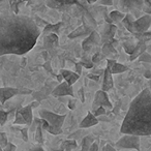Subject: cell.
Here are the masks:
<instances>
[{"label": "cell", "mask_w": 151, "mask_h": 151, "mask_svg": "<svg viewBox=\"0 0 151 151\" xmlns=\"http://www.w3.org/2000/svg\"><path fill=\"white\" fill-rule=\"evenodd\" d=\"M40 35V27L32 18L13 13L0 15V56L26 54Z\"/></svg>", "instance_id": "obj_1"}, {"label": "cell", "mask_w": 151, "mask_h": 151, "mask_svg": "<svg viewBox=\"0 0 151 151\" xmlns=\"http://www.w3.org/2000/svg\"><path fill=\"white\" fill-rule=\"evenodd\" d=\"M123 134L151 136V91L145 88L132 101L120 127Z\"/></svg>", "instance_id": "obj_2"}, {"label": "cell", "mask_w": 151, "mask_h": 151, "mask_svg": "<svg viewBox=\"0 0 151 151\" xmlns=\"http://www.w3.org/2000/svg\"><path fill=\"white\" fill-rule=\"evenodd\" d=\"M38 115H40V119L45 120L50 126L58 128V129H62L63 122L65 120V115H59V114L45 109H40L38 111Z\"/></svg>", "instance_id": "obj_3"}, {"label": "cell", "mask_w": 151, "mask_h": 151, "mask_svg": "<svg viewBox=\"0 0 151 151\" xmlns=\"http://www.w3.org/2000/svg\"><path fill=\"white\" fill-rule=\"evenodd\" d=\"M116 148L118 149H134L140 150V137L132 134H123L116 143Z\"/></svg>", "instance_id": "obj_4"}, {"label": "cell", "mask_w": 151, "mask_h": 151, "mask_svg": "<svg viewBox=\"0 0 151 151\" xmlns=\"http://www.w3.org/2000/svg\"><path fill=\"white\" fill-rule=\"evenodd\" d=\"M32 106L28 105L24 108H21L16 113V119L14 121L15 124H26L31 125L33 122V115H32Z\"/></svg>", "instance_id": "obj_5"}, {"label": "cell", "mask_w": 151, "mask_h": 151, "mask_svg": "<svg viewBox=\"0 0 151 151\" xmlns=\"http://www.w3.org/2000/svg\"><path fill=\"white\" fill-rule=\"evenodd\" d=\"M99 108H108V109H112L113 108V105L110 101L109 96H108L107 92L103 90H99L95 93L94 96V101H93L92 104V113L94 111H96Z\"/></svg>", "instance_id": "obj_6"}, {"label": "cell", "mask_w": 151, "mask_h": 151, "mask_svg": "<svg viewBox=\"0 0 151 151\" xmlns=\"http://www.w3.org/2000/svg\"><path fill=\"white\" fill-rule=\"evenodd\" d=\"M134 31L136 34H141L147 32L149 29V27L151 26V16L150 15H143L141 16L139 19H136L134 23ZM134 34V35H136Z\"/></svg>", "instance_id": "obj_7"}, {"label": "cell", "mask_w": 151, "mask_h": 151, "mask_svg": "<svg viewBox=\"0 0 151 151\" xmlns=\"http://www.w3.org/2000/svg\"><path fill=\"white\" fill-rule=\"evenodd\" d=\"M101 42V37L99 34V32L92 31L90 33V35L87 38H85L84 42H82V48H83V50H84V52L87 53L94 46H97Z\"/></svg>", "instance_id": "obj_8"}, {"label": "cell", "mask_w": 151, "mask_h": 151, "mask_svg": "<svg viewBox=\"0 0 151 151\" xmlns=\"http://www.w3.org/2000/svg\"><path fill=\"white\" fill-rule=\"evenodd\" d=\"M53 96L55 97H61V96H73V86H69L66 82H61L56 88L53 90L52 92Z\"/></svg>", "instance_id": "obj_9"}, {"label": "cell", "mask_w": 151, "mask_h": 151, "mask_svg": "<svg viewBox=\"0 0 151 151\" xmlns=\"http://www.w3.org/2000/svg\"><path fill=\"white\" fill-rule=\"evenodd\" d=\"M19 93V90L14 87H1L0 88V104L4 105L9 99Z\"/></svg>", "instance_id": "obj_10"}, {"label": "cell", "mask_w": 151, "mask_h": 151, "mask_svg": "<svg viewBox=\"0 0 151 151\" xmlns=\"http://www.w3.org/2000/svg\"><path fill=\"white\" fill-rule=\"evenodd\" d=\"M107 67L110 69L112 75H117V73H122L128 70V67L125 66L124 64L118 63L117 61L113 59H107Z\"/></svg>", "instance_id": "obj_11"}, {"label": "cell", "mask_w": 151, "mask_h": 151, "mask_svg": "<svg viewBox=\"0 0 151 151\" xmlns=\"http://www.w3.org/2000/svg\"><path fill=\"white\" fill-rule=\"evenodd\" d=\"M116 30H117V28H116L115 25H113V24H107L105 29H104V33L103 36H101V42H104L105 44L110 42V40H113Z\"/></svg>", "instance_id": "obj_12"}, {"label": "cell", "mask_w": 151, "mask_h": 151, "mask_svg": "<svg viewBox=\"0 0 151 151\" xmlns=\"http://www.w3.org/2000/svg\"><path fill=\"white\" fill-rule=\"evenodd\" d=\"M60 75L62 76V78L64 79V81L69 85V86H73L77 81L79 80V75L78 73H73L68 69H62L60 71Z\"/></svg>", "instance_id": "obj_13"}, {"label": "cell", "mask_w": 151, "mask_h": 151, "mask_svg": "<svg viewBox=\"0 0 151 151\" xmlns=\"http://www.w3.org/2000/svg\"><path fill=\"white\" fill-rule=\"evenodd\" d=\"M113 78H112V73L110 71V69L106 68L104 70V81H103V85H101V90L107 92L110 89L113 88Z\"/></svg>", "instance_id": "obj_14"}, {"label": "cell", "mask_w": 151, "mask_h": 151, "mask_svg": "<svg viewBox=\"0 0 151 151\" xmlns=\"http://www.w3.org/2000/svg\"><path fill=\"white\" fill-rule=\"evenodd\" d=\"M97 123H99V119L93 115L92 112H89V113L86 115V117L81 121L80 127L81 128H89V127H92V126L96 125Z\"/></svg>", "instance_id": "obj_15"}, {"label": "cell", "mask_w": 151, "mask_h": 151, "mask_svg": "<svg viewBox=\"0 0 151 151\" xmlns=\"http://www.w3.org/2000/svg\"><path fill=\"white\" fill-rule=\"evenodd\" d=\"M134 21H136V19H134V17L132 15V14H127V15H125V18H124L123 21H122L124 27H125L126 29L130 32V33L134 34V35L136 34V31H134Z\"/></svg>", "instance_id": "obj_16"}, {"label": "cell", "mask_w": 151, "mask_h": 151, "mask_svg": "<svg viewBox=\"0 0 151 151\" xmlns=\"http://www.w3.org/2000/svg\"><path fill=\"white\" fill-rule=\"evenodd\" d=\"M147 50V46L145 42H138V44L136 45V48L134 50V53L130 55V60H134L136 58H139L143 53H145Z\"/></svg>", "instance_id": "obj_17"}, {"label": "cell", "mask_w": 151, "mask_h": 151, "mask_svg": "<svg viewBox=\"0 0 151 151\" xmlns=\"http://www.w3.org/2000/svg\"><path fill=\"white\" fill-rule=\"evenodd\" d=\"M61 26H62V23H61V22H59V23H57V24H48V25L44 28V30H42V33H44L45 35L56 34L57 32L60 30Z\"/></svg>", "instance_id": "obj_18"}, {"label": "cell", "mask_w": 151, "mask_h": 151, "mask_svg": "<svg viewBox=\"0 0 151 151\" xmlns=\"http://www.w3.org/2000/svg\"><path fill=\"white\" fill-rule=\"evenodd\" d=\"M44 42L46 48H54L56 45H58V36L56 34H49V35H46Z\"/></svg>", "instance_id": "obj_19"}, {"label": "cell", "mask_w": 151, "mask_h": 151, "mask_svg": "<svg viewBox=\"0 0 151 151\" xmlns=\"http://www.w3.org/2000/svg\"><path fill=\"white\" fill-rule=\"evenodd\" d=\"M93 143H94V138H93V136H89L88 134V136L84 137V138L82 139L80 151H88Z\"/></svg>", "instance_id": "obj_20"}, {"label": "cell", "mask_w": 151, "mask_h": 151, "mask_svg": "<svg viewBox=\"0 0 151 151\" xmlns=\"http://www.w3.org/2000/svg\"><path fill=\"white\" fill-rule=\"evenodd\" d=\"M109 17H110V19L112 20L113 23H118V22L123 21V19L125 18V15L119 11H113L110 13Z\"/></svg>", "instance_id": "obj_21"}, {"label": "cell", "mask_w": 151, "mask_h": 151, "mask_svg": "<svg viewBox=\"0 0 151 151\" xmlns=\"http://www.w3.org/2000/svg\"><path fill=\"white\" fill-rule=\"evenodd\" d=\"M61 148L64 149L65 151H71L73 149L77 148V142L76 140H65L62 142Z\"/></svg>", "instance_id": "obj_22"}, {"label": "cell", "mask_w": 151, "mask_h": 151, "mask_svg": "<svg viewBox=\"0 0 151 151\" xmlns=\"http://www.w3.org/2000/svg\"><path fill=\"white\" fill-rule=\"evenodd\" d=\"M85 31H86V27H85V26H80V27H78L76 30H73L71 33H69L68 34V37L69 38L79 37V36H81L82 34H84Z\"/></svg>", "instance_id": "obj_23"}, {"label": "cell", "mask_w": 151, "mask_h": 151, "mask_svg": "<svg viewBox=\"0 0 151 151\" xmlns=\"http://www.w3.org/2000/svg\"><path fill=\"white\" fill-rule=\"evenodd\" d=\"M136 38L139 40V42H142L146 44L147 42L151 40V31H147L144 32V33H141V34H136Z\"/></svg>", "instance_id": "obj_24"}, {"label": "cell", "mask_w": 151, "mask_h": 151, "mask_svg": "<svg viewBox=\"0 0 151 151\" xmlns=\"http://www.w3.org/2000/svg\"><path fill=\"white\" fill-rule=\"evenodd\" d=\"M9 4L11 5V9H12L13 14L18 15V14H19V5L24 4V2H22V1H9Z\"/></svg>", "instance_id": "obj_25"}, {"label": "cell", "mask_w": 151, "mask_h": 151, "mask_svg": "<svg viewBox=\"0 0 151 151\" xmlns=\"http://www.w3.org/2000/svg\"><path fill=\"white\" fill-rule=\"evenodd\" d=\"M35 141L37 143H40V144H42V142H44V138H42V125L37 126V128H36V130H35Z\"/></svg>", "instance_id": "obj_26"}, {"label": "cell", "mask_w": 151, "mask_h": 151, "mask_svg": "<svg viewBox=\"0 0 151 151\" xmlns=\"http://www.w3.org/2000/svg\"><path fill=\"white\" fill-rule=\"evenodd\" d=\"M103 51H104V53H105V55H109L110 53H115V49H114V47L112 46L111 42L104 45Z\"/></svg>", "instance_id": "obj_27"}, {"label": "cell", "mask_w": 151, "mask_h": 151, "mask_svg": "<svg viewBox=\"0 0 151 151\" xmlns=\"http://www.w3.org/2000/svg\"><path fill=\"white\" fill-rule=\"evenodd\" d=\"M139 61L141 62H145V63H151V55L149 53L145 52L139 57Z\"/></svg>", "instance_id": "obj_28"}, {"label": "cell", "mask_w": 151, "mask_h": 151, "mask_svg": "<svg viewBox=\"0 0 151 151\" xmlns=\"http://www.w3.org/2000/svg\"><path fill=\"white\" fill-rule=\"evenodd\" d=\"M7 116H9V113L5 111H3L2 109H0V124L1 125H4L5 122L7 120Z\"/></svg>", "instance_id": "obj_29"}, {"label": "cell", "mask_w": 151, "mask_h": 151, "mask_svg": "<svg viewBox=\"0 0 151 151\" xmlns=\"http://www.w3.org/2000/svg\"><path fill=\"white\" fill-rule=\"evenodd\" d=\"M7 144H9V142H7V138L5 136V134L0 132V147L3 149Z\"/></svg>", "instance_id": "obj_30"}, {"label": "cell", "mask_w": 151, "mask_h": 151, "mask_svg": "<svg viewBox=\"0 0 151 151\" xmlns=\"http://www.w3.org/2000/svg\"><path fill=\"white\" fill-rule=\"evenodd\" d=\"M123 47H124V49H125V52L128 53L129 55H132V53H134V48H136L134 45H132V44H129V42H125V44L123 45Z\"/></svg>", "instance_id": "obj_31"}, {"label": "cell", "mask_w": 151, "mask_h": 151, "mask_svg": "<svg viewBox=\"0 0 151 151\" xmlns=\"http://www.w3.org/2000/svg\"><path fill=\"white\" fill-rule=\"evenodd\" d=\"M2 151H17V147L14 144H12V143H9V144L2 149Z\"/></svg>", "instance_id": "obj_32"}, {"label": "cell", "mask_w": 151, "mask_h": 151, "mask_svg": "<svg viewBox=\"0 0 151 151\" xmlns=\"http://www.w3.org/2000/svg\"><path fill=\"white\" fill-rule=\"evenodd\" d=\"M106 114V109L105 108H99L96 111L93 112V115L96 117V116H104Z\"/></svg>", "instance_id": "obj_33"}, {"label": "cell", "mask_w": 151, "mask_h": 151, "mask_svg": "<svg viewBox=\"0 0 151 151\" xmlns=\"http://www.w3.org/2000/svg\"><path fill=\"white\" fill-rule=\"evenodd\" d=\"M68 108L69 109H71V110H73L76 108V101L75 99H69L68 101Z\"/></svg>", "instance_id": "obj_34"}, {"label": "cell", "mask_w": 151, "mask_h": 151, "mask_svg": "<svg viewBox=\"0 0 151 151\" xmlns=\"http://www.w3.org/2000/svg\"><path fill=\"white\" fill-rule=\"evenodd\" d=\"M22 138L24 139V141L28 140V136H27V128H24L22 129Z\"/></svg>", "instance_id": "obj_35"}, {"label": "cell", "mask_w": 151, "mask_h": 151, "mask_svg": "<svg viewBox=\"0 0 151 151\" xmlns=\"http://www.w3.org/2000/svg\"><path fill=\"white\" fill-rule=\"evenodd\" d=\"M88 151H99V145L96 144V143H93L92 145H91L90 149H89Z\"/></svg>", "instance_id": "obj_36"}, {"label": "cell", "mask_w": 151, "mask_h": 151, "mask_svg": "<svg viewBox=\"0 0 151 151\" xmlns=\"http://www.w3.org/2000/svg\"><path fill=\"white\" fill-rule=\"evenodd\" d=\"M103 151H116V149L113 148L111 145L108 144V145H106V146H105V148H104Z\"/></svg>", "instance_id": "obj_37"}, {"label": "cell", "mask_w": 151, "mask_h": 151, "mask_svg": "<svg viewBox=\"0 0 151 151\" xmlns=\"http://www.w3.org/2000/svg\"><path fill=\"white\" fill-rule=\"evenodd\" d=\"M88 78H89V79H92V80H95V81H99V76L88 75Z\"/></svg>", "instance_id": "obj_38"}, {"label": "cell", "mask_w": 151, "mask_h": 151, "mask_svg": "<svg viewBox=\"0 0 151 151\" xmlns=\"http://www.w3.org/2000/svg\"><path fill=\"white\" fill-rule=\"evenodd\" d=\"M99 4H104V5H112L113 2L112 1H99Z\"/></svg>", "instance_id": "obj_39"}, {"label": "cell", "mask_w": 151, "mask_h": 151, "mask_svg": "<svg viewBox=\"0 0 151 151\" xmlns=\"http://www.w3.org/2000/svg\"><path fill=\"white\" fill-rule=\"evenodd\" d=\"M30 151H45V150L40 146H36V147H34L33 149H31Z\"/></svg>", "instance_id": "obj_40"}, {"label": "cell", "mask_w": 151, "mask_h": 151, "mask_svg": "<svg viewBox=\"0 0 151 151\" xmlns=\"http://www.w3.org/2000/svg\"><path fill=\"white\" fill-rule=\"evenodd\" d=\"M147 53H149V54L151 55V46H147V50H146Z\"/></svg>", "instance_id": "obj_41"}, {"label": "cell", "mask_w": 151, "mask_h": 151, "mask_svg": "<svg viewBox=\"0 0 151 151\" xmlns=\"http://www.w3.org/2000/svg\"><path fill=\"white\" fill-rule=\"evenodd\" d=\"M149 89H150V91H151V82H150V87H149Z\"/></svg>", "instance_id": "obj_42"}, {"label": "cell", "mask_w": 151, "mask_h": 151, "mask_svg": "<svg viewBox=\"0 0 151 151\" xmlns=\"http://www.w3.org/2000/svg\"><path fill=\"white\" fill-rule=\"evenodd\" d=\"M0 151H2V148H1V147H0Z\"/></svg>", "instance_id": "obj_43"}, {"label": "cell", "mask_w": 151, "mask_h": 151, "mask_svg": "<svg viewBox=\"0 0 151 151\" xmlns=\"http://www.w3.org/2000/svg\"><path fill=\"white\" fill-rule=\"evenodd\" d=\"M0 64H1V63H0Z\"/></svg>", "instance_id": "obj_44"}]
</instances>
